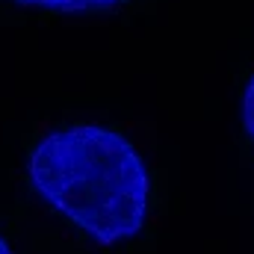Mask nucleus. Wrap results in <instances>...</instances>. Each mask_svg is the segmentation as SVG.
Instances as JSON below:
<instances>
[{
  "label": "nucleus",
  "instance_id": "obj_1",
  "mask_svg": "<svg viewBox=\"0 0 254 254\" xmlns=\"http://www.w3.org/2000/svg\"><path fill=\"white\" fill-rule=\"evenodd\" d=\"M33 192L98 246L142 234L151 207V172L125 133L104 125H71L45 133L30 157Z\"/></svg>",
  "mask_w": 254,
  "mask_h": 254
},
{
  "label": "nucleus",
  "instance_id": "obj_2",
  "mask_svg": "<svg viewBox=\"0 0 254 254\" xmlns=\"http://www.w3.org/2000/svg\"><path fill=\"white\" fill-rule=\"evenodd\" d=\"M18 9H33V12H48V15H101L122 9L130 0H3Z\"/></svg>",
  "mask_w": 254,
  "mask_h": 254
},
{
  "label": "nucleus",
  "instance_id": "obj_3",
  "mask_svg": "<svg viewBox=\"0 0 254 254\" xmlns=\"http://www.w3.org/2000/svg\"><path fill=\"white\" fill-rule=\"evenodd\" d=\"M240 122L243 130L249 133V139L254 142V71L249 74L246 86H243V98H240Z\"/></svg>",
  "mask_w": 254,
  "mask_h": 254
},
{
  "label": "nucleus",
  "instance_id": "obj_4",
  "mask_svg": "<svg viewBox=\"0 0 254 254\" xmlns=\"http://www.w3.org/2000/svg\"><path fill=\"white\" fill-rule=\"evenodd\" d=\"M0 254H12V249H9V243L0 237Z\"/></svg>",
  "mask_w": 254,
  "mask_h": 254
}]
</instances>
